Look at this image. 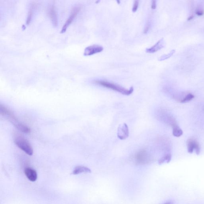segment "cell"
<instances>
[{
    "instance_id": "6da1fadb",
    "label": "cell",
    "mask_w": 204,
    "mask_h": 204,
    "mask_svg": "<svg viewBox=\"0 0 204 204\" xmlns=\"http://www.w3.org/2000/svg\"><path fill=\"white\" fill-rule=\"evenodd\" d=\"M1 114L7 118L15 127L21 132L25 133L30 132L29 128L22 124L17 119L12 112L4 106L1 105Z\"/></svg>"
},
{
    "instance_id": "7a4b0ae2",
    "label": "cell",
    "mask_w": 204,
    "mask_h": 204,
    "mask_svg": "<svg viewBox=\"0 0 204 204\" xmlns=\"http://www.w3.org/2000/svg\"><path fill=\"white\" fill-rule=\"evenodd\" d=\"M95 83L96 84L107 88L111 89L112 90L118 92V93H121L123 95H129L134 91V88L133 87H130L129 89H127L122 87L119 85L115 84V83H111V82L105 81L97 80L95 81Z\"/></svg>"
},
{
    "instance_id": "3957f363",
    "label": "cell",
    "mask_w": 204,
    "mask_h": 204,
    "mask_svg": "<svg viewBox=\"0 0 204 204\" xmlns=\"http://www.w3.org/2000/svg\"><path fill=\"white\" fill-rule=\"evenodd\" d=\"M15 144L20 149L29 155L33 154V150L30 143L27 140L21 136H18L15 139Z\"/></svg>"
},
{
    "instance_id": "277c9868",
    "label": "cell",
    "mask_w": 204,
    "mask_h": 204,
    "mask_svg": "<svg viewBox=\"0 0 204 204\" xmlns=\"http://www.w3.org/2000/svg\"><path fill=\"white\" fill-rule=\"evenodd\" d=\"M80 9V7L79 6L75 7L74 8H73L69 17L63 26V28H62V30L61 31V33H63L66 32L68 27L72 23L75 18L76 17L77 14H78Z\"/></svg>"
},
{
    "instance_id": "5b68a950",
    "label": "cell",
    "mask_w": 204,
    "mask_h": 204,
    "mask_svg": "<svg viewBox=\"0 0 204 204\" xmlns=\"http://www.w3.org/2000/svg\"><path fill=\"white\" fill-rule=\"evenodd\" d=\"M103 50V47L99 45H93L89 46L85 49L84 56H90L95 54L100 53Z\"/></svg>"
},
{
    "instance_id": "8992f818",
    "label": "cell",
    "mask_w": 204,
    "mask_h": 204,
    "mask_svg": "<svg viewBox=\"0 0 204 204\" xmlns=\"http://www.w3.org/2000/svg\"><path fill=\"white\" fill-rule=\"evenodd\" d=\"M187 146L188 152L191 154L195 150L197 155H199L200 153V147L197 140L194 139H189L187 142Z\"/></svg>"
},
{
    "instance_id": "52a82bcc",
    "label": "cell",
    "mask_w": 204,
    "mask_h": 204,
    "mask_svg": "<svg viewBox=\"0 0 204 204\" xmlns=\"http://www.w3.org/2000/svg\"><path fill=\"white\" fill-rule=\"evenodd\" d=\"M129 132L128 126L126 123H124L119 126L118 129L117 136L120 140H125L129 137Z\"/></svg>"
},
{
    "instance_id": "ba28073f",
    "label": "cell",
    "mask_w": 204,
    "mask_h": 204,
    "mask_svg": "<svg viewBox=\"0 0 204 204\" xmlns=\"http://www.w3.org/2000/svg\"><path fill=\"white\" fill-rule=\"evenodd\" d=\"M164 45H165V42H164V38H161L154 46L146 49V52L150 53H155L164 48Z\"/></svg>"
},
{
    "instance_id": "9c48e42d",
    "label": "cell",
    "mask_w": 204,
    "mask_h": 204,
    "mask_svg": "<svg viewBox=\"0 0 204 204\" xmlns=\"http://www.w3.org/2000/svg\"><path fill=\"white\" fill-rule=\"evenodd\" d=\"M25 174L27 178L31 182H35L37 179L38 174L36 171L30 168H26Z\"/></svg>"
},
{
    "instance_id": "30bf717a",
    "label": "cell",
    "mask_w": 204,
    "mask_h": 204,
    "mask_svg": "<svg viewBox=\"0 0 204 204\" xmlns=\"http://www.w3.org/2000/svg\"><path fill=\"white\" fill-rule=\"evenodd\" d=\"M49 14L52 23L54 26L58 25V15L54 5H51L49 9Z\"/></svg>"
},
{
    "instance_id": "8fae6325",
    "label": "cell",
    "mask_w": 204,
    "mask_h": 204,
    "mask_svg": "<svg viewBox=\"0 0 204 204\" xmlns=\"http://www.w3.org/2000/svg\"><path fill=\"white\" fill-rule=\"evenodd\" d=\"M135 158L139 162L145 163L149 159V154L145 150H141L137 152Z\"/></svg>"
},
{
    "instance_id": "7c38bea8",
    "label": "cell",
    "mask_w": 204,
    "mask_h": 204,
    "mask_svg": "<svg viewBox=\"0 0 204 204\" xmlns=\"http://www.w3.org/2000/svg\"><path fill=\"white\" fill-rule=\"evenodd\" d=\"M91 172V170L87 167L83 166H77L75 168L72 174L73 175H76L81 173H90Z\"/></svg>"
},
{
    "instance_id": "4fadbf2b",
    "label": "cell",
    "mask_w": 204,
    "mask_h": 204,
    "mask_svg": "<svg viewBox=\"0 0 204 204\" xmlns=\"http://www.w3.org/2000/svg\"><path fill=\"white\" fill-rule=\"evenodd\" d=\"M173 134L175 137H181L183 134V132L180 128L176 124H173Z\"/></svg>"
},
{
    "instance_id": "5bb4252c",
    "label": "cell",
    "mask_w": 204,
    "mask_h": 204,
    "mask_svg": "<svg viewBox=\"0 0 204 204\" xmlns=\"http://www.w3.org/2000/svg\"><path fill=\"white\" fill-rule=\"evenodd\" d=\"M35 7H36L35 4L32 3L31 4L29 11H28L27 18L26 24L27 25H29L32 20V16L33 15L34 9H35Z\"/></svg>"
},
{
    "instance_id": "9a60e30c",
    "label": "cell",
    "mask_w": 204,
    "mask_h": 204,
    "mask_svg": "<svg viewBox=\"0 0 204 204\" xmlns=\"http://www.w3.org/2000/svg\"><path fill=\"white\" fill-rule=\"evenodd\" d=\"M171 154L168 153V154H166L163 157H162V158L159 160L158 164L160 165H161V164H164L165 162L168 163L171 160Z\"/></svg>"
},
{
    "instance_id": "2e32d148",
    "label": "cell",
    "mask_w": 204,
    "mask_h": 204,
    "mask_svg": "<svg viewBox=\"0 0 204 204\" xmlns=\"http://www.w3.org/2000/svg\"><path fill=\"white\" fill-rule=\"evenodd\" d=\"M175 50H172L169 52V53L167 54H164L160 57L158 60L160 61H162L166 60V59L169 58L171 56L173 55L175 53Z\"/></svg>"
},
{
    "instance_id": "e0dca14e",
    "label": "cell",
    "mask_w": 204,
    "mask_h": 204,
    "mask_svg": "<svg viewBox=\"0 0 204 204\" xmlns=\"http://www.w3.org/2000/svg\"><path fill=\"white\" fill-rule=\"evenodd\" d=\"M194 98V96L193 95L191 94V93H189L188 95H187L186 97H185L183 100H182L181 101V103H186L188 102L191 101L192 99Z\"/></svg>"
},
{
    "instance_id": "ac0fdd59",
    "label": "cell",
    "mask_w": 204,
    "mask_h": 204,
    "mask_svg": "<svg viewBox=\"0 0 204 204\" xmlns=\"http://www.w3.org/2000/svg\"><path fill=\"white\" fill-rule=\"evenodd\" d=\"M151 23L150 21H148L147 22L145 26V28H144V34H146L148 33L149 30L150 29V28H151Z\"/></svg>"
},
{
    "instance_id": "d6986e66",
    "label": "cell",
    "mask_w": 204,
    "mask_h": 204,
    "mask_svg": "<svg viewBox=\"0 0 204 204\" xmlns=\"http://www.w3.org/2000/svg\"><path fill=\"white\" fill-rule=\"evenodd\" d=\"M139 1H134L133 4L132 11L133 12H135L137 11L138 7Z\"/></svg>"
},
{
    "instance_id": "ffe728a7",
    "label": "cell",
    "mask_w": 204,
    "mask_h": 204,
    "mask_svg": "<svg viewBox=\"0 0 204 204\" xmlns=\"http://www.w3.org/2000/svg\"><path fill=\"white\" fill-rule=\"evenodd\" d=\"M151 8L152 9H155L156 8V1L155 0H154L152 1L151 2Z\"/></svg>"
},
{
    "instance_id": "44dd1931",
    "label": "cell",
    "mask_w": 204,
    "mask_h": 204,
    "mask_svg": "<svg viewBox=\"0 0 204 204\" xmlns=\"http://www.w3.org/2000/svg\"><path fill=\"white\" fill-rule=\"evenodd\" d=\"M204 12L203 11H197L196 12V14L198 16H202L203 15Z\"/></svg>"
},
{
    "instance_id": "7402d4cb",
    "label": "cell",
    "mask_w": 204,
    "mask_h": 204,
    "mask_svg": "<svg viewBox=\"0 0 204 204\" xmlns=\"http://www.w3.org/2000/svg\"><path fill=\"white\" fill-rule=\"evenodd\" d=\"M193 18V16H190L188 18V20L190 21L191 20H192V18Z\"/></svg>"
},
{
    "instance_id": "603a6c76",
    "label": "cell",
    "mask_w": 204,
    "mask_h": 204,
    "mask_svg": "<svg viewBox=\"0 0 204 204\" xmlns=\"http://www.w3.org/2000/svg\"><path fill=\"white\" fill-rule=\"evenodd\" d=\"M173 204V202H166L165 204Z\"/></svg>"
},
{
    "instance_id": "cb8c5ba5",
    "label": "cell",
    "mask_w": 204,
    "mask_h": 204,
    "mask_svg": "<svg viewBox=\"0 0 204 204\" xmlns=\"http://www.w3.org/2000/svg\"><path fill=\"white\" fill-rule=\"evenodd\" d=\"M117 2H118V4H120V1H117Z\"/></svg>"
}]
</instances>
